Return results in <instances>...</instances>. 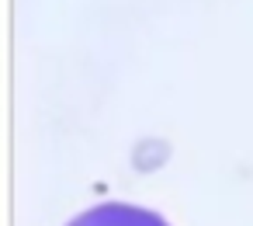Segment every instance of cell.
<instances>
[{
    "mask_svg": "<svg viewBox=\"0 0 253 226\" xmlns=\"http://www.w3.org/2000/svg\"><path fill=\"white\" fill-rule=\"evenodd\" d=\"M73 226H163V223L156 216L128 209V205H104V209H94L90 216L77 219Z\"/></svg>",
    "mask_w": 253,
    "mask_h": 226,
    "instance_id": "obj_1",
    "label": "cell"
}]
</instances>
